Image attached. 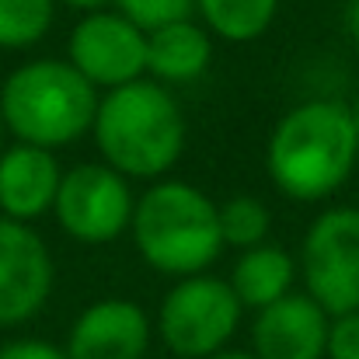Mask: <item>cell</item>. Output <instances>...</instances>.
<instances>
[{
	"label": "cell",
	"instance_id": "cell-12",
	"mask_svg": "<svg viewBox=\"0 0 359 359\" xmlns=\"http://www.w3.org/2000/svg\"><path fill=\"white\" fill-rule=\"evenodd\" d=\"M63 168L53 150L14 143L0 150V217L28 224L53 213Z\"/></svg>",
	"mask_w": 359,
	"mask_h": 359
},
{
	"label": "cell",
	"instance_id": "cell-14",
	"mask_svg": "<svg viewBox=\"0 0 359 359\" xmlns=\"http://www.w3.org/2000/svg\"><path fill=\"white\" fill-rule=\"evenodd\" d=\"M297 258L279 248V244H258V248H248L241 251V258L234 262V272H231V290L238 297L241 307H251V311H265L272 307L276 300L290 297L293 286H297Z\"/></svg>",
	"mask_w": 359,
	"mask_h": 359
},
{
	"label": "cell",
	"instance_id": "cell-11",
	"mask_svg": "<svg viewBox=\"0 0 359 359\" xmlns=\"http://www.w3.org/2000/svg\"><path fill=\"white\" fill-rule=\"evenodd\" d=\"M332 318L307 297L290 293L255 314L251 346L255 359H325Z\"/></svg>",
	"mask_w": 359,
	"mask_h": 359
},
{
	"label": "cell",
	"instance_id": "cell-19",
	"mask_svg": "<svg viewBox=\"0 0 359 359\" xmlns=\"http://www.w3.org/2000/svg\"><path fill=\"white\" fill-rule=\"evenodd\" d=\"M325 359H359V311L356 314L332 318Z\"/></svg>",
	"mask_w": 359,
	"mask_h": 359
},
{
	"label": "cell",
	"instance_id": "cell-16",
	"mask_svg": "<svg viewBox=\"0 0 359 359\" xmlns=\"http://www.w3.org/2000/svg\"><path fill=\"white\" fill-rule=\"evenodd\" d=\"M56 0H0V49H28L53 28Z\"/></svg>",
	"mask_w": 359,
	"mask_h": 359
},
{
	"label": "cell",
	"instance_id": "cell-2",
	"mask_svg": "<svg viewBox=\"0 0 359 359\" xmlns=\"http://www.w3.org/2000/svg\"><path fill=\"white\" fill-rule=\"evenodd\" d=\"M91 133L102 164L140 182H157L168 175L182 161L189 140L178 98L150 77L105 91Z\"/></svg>",
	"mask_w": 359,
	"mask_h": 359
},
{
	"label": "cell",
	"instance_id": "cell-23",
	"mask_svg": "<svg viewBox=\"0 0 359 359\" xmlns=\"http://www.w3.org/2000/svg\"><path fill=\"white\" fill-rule=\"evenodd\" d=\"M210 359H255L251 353H238V349H224V353H217V356Z\"/></svg>",
	"mask_w": 359,
	"mask_h": 359
},
{
	"label": "cell",
	"instance_id": "cell-3",
	"mask_svg": "<svg viewBox=\"0 0 359 359\" xmlns=\"http://www.w3.org/2000/svg\"><path fill=\"white\" fill-rule=\"evenodd\" d=\"M102 95L67 60H28L0 84V122L14 143L60 150L91 133Z\"/></svg>",
	"mask_w": 359,
	"mask_h": 359
},
{
	"label": "cell",
	"instance_id": "cell-13",
	"mask_svg": "<svg viewBox=\"0 0 359 359\" xmlns=\"http://www.w3.org/2000/svg\"><path fill=\"white\" fill-rule=\"evenodd\" d=\"M213 63V35L189 21L147 35V77L157 84H192Z\"/></svg>",
	"mask_w": 359,
	"mask_h": 359
},
{
	"label": "cell",
	"instance_id": "cell-22",
	"mask_svg": "<svg viewBox=\"0 0 359 359\" xmlns=\"http://www.w3.org/2000/svg\"><path fill=\"white\" fill-rule=\"evenodd\" d=\"M56 4L74 7V11H81V14H98V11H105L109 4H116V0H56Z\"/></svg>",
	"mask_w": 359,
	"mask_h": 359
},
{
	"label": "cell",
	"instance_id": "cell-18",
	"mask_svg": "<svg viewBox=\"0 0 359 359\" xmlns=\"http://www.w3.org/2000/svg\"><path fill=\"white\" fill-rule=\"evenodd\" d=\"M116 11L129 25H136L143 35H150L168 25L189 21L196 11V0H116Z\"/></svg>",
	"mask_w": 359,
	"mask_h": 359
},
{
	"label": "cell",
	"instance_id": "cell-25",
	"mask_svg": "<svg viewBox=\"0 0 359 359\" xmlns=\"http://www.w3.org/2000/svg\"><path fill=\"white\" fill-rule=\"evenodd\" d=\"M0 150H4V122H0Z\"/></svg>",
	"mask_w": 359,
	"mask_h": 359
},
{
	"label": "cell",
	"instance_id": "cell-4",
	"mask_svg": "<svg viewBox=\"0 0 359 359\" xmlns=\"http://www.w3.org/2000/svg\"><path fill=\"white\" fill-rule=\"evenodd\" d=\"M129 231L140 258L175 279L203 276L224 251L217 203L178 178H161L136 199Z\"/></svg>",
	"mask_w": 359,
	"mask_h": 359
},
{
	"label": "cell",
	"instance_id": "cell-5",
	"mask_svg": "<svg viewBox=\"0 0 359 359\" xmlns=\"http://www.w3.org/2000/svg\"><path fill=\"white\" fill-rule=\"evenodd\" d=\"M241 307L227 279L189 276L178 279L161 300L157 332L178 359H210L227 349L241 325Z\"/></svg>",
	"mask_w": 359,
	"mask_h": 359
},
{
	"label": "cell",
	"instance_id": "cell-6",
	"mask_svg": "<svg viewBox=\"0 0 359 359\" xmlns=\"http://www.w3.org/2000/svg\"><path fill=\"white\" fill-rule=\"evenodd\" d=\"M300 276L307 297L328 314L359 311V210L335 206L325 210L304 234L300 244Z\"/></svg>",
	"mask_w": 359,
	"mask_h": 359
},
{
	"label": "cell",
	"instance_id": "cell-7",
	"mask_svg": "<svg viewBox=\"0 0 359 359\" xmlns=\"http://www.w3.org/2000/svg\"><path fill=\"white\" fill-rule=\"evenodd\" d=\"M133 189L129 178L102 161L74 164L60 178L53 217L67 238L81 244H112L133 224Z\"/></svg>",
	"mask_w": 359,
	"mask_h": 359
},
{
	"label": "cell",
	"instance_id": "cell-15",
	"mask_svg": "<svg viewBox=\"0 0 359 359\" xmlns=\"http://www.w3.org/2000/svg\"><path fill=\"white\" fill-rule=\"evenodd\" d=\"M203 28L224 42H255L276 21L279 0H196Z\"/></svg>",
	"mask_w": 359,
	"mask_h": 359
},
{
	"label": "cell",
	"instance_id": "cell-21",
	"mask_svg": "<svg viewBox=\"0 0 359 359\" xmlns=\"http://www.w3.org/2000/svg\"><path fill=\"white\" fill-rule=\"evenodd\" d=\"M342 28L359 46V0H346V7H342Z\"/></svg>",
	"mask_w": 359,
	"mask_h": 359
},
{
	"label": "cell",
	"instance_id": "cell-20",
	"mask_svg": "<svg viewBox=\"0 0 359 359\" xmlns=\"http://www.w3.org/2000/svg\"><path fill=\"white\" fill-rule=\"evenodd\" d=\"M0 359H70L60 346L46 339H14L0 346Z\"/></svg>",
	"mask_w": 359,
	"mask_h": 359
},
{
	"label": "cell",
	"instance_id": "cell-24",
	"mask_svg": "<svg viewBox=\"0 0 359 359\" xmlns=\"http://www.w3.org/2000/svg\"><path fill=\"white\" fill-rule=\"evenodd\" d=\"M349 116H353V129H356V140H359V98L349 105Z\"/></svg>",
	"mask_w": 359,
	"mask_h": 359
},
{
	"label": "cell",
	"instance_id": "cell-9",
	"mask_svg": "<svg viewBox=\"0 0 359 359\" xmlns=\"http://www.w3.org/2000/svg\"><path fill=\"white\" fill-rule=\"evenodd\" d=\"M53 283L56 265L42 234L0 217V328L32 321L49 304Z\"/></svg>",
	"mask_w": 359,
	"mask_h": 359
},
{
	"label": "cell",
	"instance_id": "cell-17",
	"mask_svg": "<svg viewBox=\"0 0 359 359\" xmlns=\"http://www.w3.org/2000/svg\"><path fill=\"white\" fill-rule=\"evenodd\" d=\"M217 220H220V238L224 248H258L269 238V227H272V213L269 206L258 199V196H231L227 203L217 206Z\"/></svg>",
	"mask_w": 359,
	"mask_h": 359
},
{
	"label": "cell",
	"instance_id": "cell-8",
	"mask_svg": "<svg viewBox=\"0 0 359 359\" xmlns=\"http://www.w3.org/2000/svg\"><path fill=\"white\" fill-rule=\"evenodd\" d=\"M67 63L102 95L147 77V35L119 11L84 14L67 39Z\"/></svg>",
	"mask_w": 359,
	"mask_h": 359
},
{
	"label": "cell",
	"instance_id": "cell-10",
	"mask_svg": "<svg viewBox=\"0 0 359 359\" xmlns=\"http://www.w3.org/2000/svg\"><path fill=\"white\" fill-rule=\"evenodd\" d=\"M150 335L154 328L140 304L109 297L88 304L74 318L63 353L70 359H143Z\"/></svg>",
	"mask_w": 359,
	"mask_h": 359
},
{
	"label": "cell",
	"instance_id": "cell-1",
	"mask_svg": "<svg viewBox=\"0 0 359 359\" xmlns=\"http://www.w3.org/2000/svg\"><path fill=\"white\" fill-rule=\"evenodd\" d=\"M359 161V140L349 105L314 98L290 109L265 147V171L272 185L297 203H321L335 196Z\"/></svg>",
	"mask_w": 359,
	"mask_h": 359
}]
</instances>
